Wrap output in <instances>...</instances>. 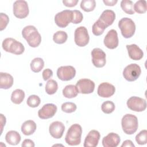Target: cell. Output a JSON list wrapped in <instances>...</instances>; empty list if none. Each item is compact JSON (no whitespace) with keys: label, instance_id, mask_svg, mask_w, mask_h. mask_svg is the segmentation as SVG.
<instances>
[{"label":"cell","instance_id":"obj_1","mask_svg":"<svg viewBox=\"0 0 147 147\" xmlns=\"http://www.w3.org/2000/svg\"><path fill=\"white\" fill-rule=\"evenodd\" d=\"M22 35L31 47H37L41 43V36L36 28L33 25L25 26L22 30Z\"/></svg>","mask_w":147,"mask_h":147},{"label":"cell","instance_id":"obj_2","mask_svg":"<svg viewBox=\"0 0 147 147\" xmlns=\"http://www.w3.org/2000/svg\"><path fill=\"white\" fill-rule=\"evenodd\" d=\"M82 133V126L78 123L73 124L67 131L65 137V142L70 146L79 145L81 142Z\"/></svg>","mask_w":147,"mask_h":147},{"label":"cell","instance_id":"obj_3","mask_svg":"<svg viewBox=\"0 0 147 147\" xmlns=\"http://www.w3.org/2000/svg\"><path fill=\"white\" fill-rule=\"evenodd\" d=\"M121 125L125 133L129 135L133 134L137 130L138 119L136 116L131 114H126L122 118Z\"/></svg>","mask_w":147,"mask_h":147},{"label":"cell","instance_id":"obj_4","mask_svg":"<svg viewBox=\"0 0 147 147\" xmlns=\"http://www.w3.org/2000/svg\"><path fill=\"white\" fill-rule=\"evenodd\" d=\"M2 48L4 51L15 55H21L24 51L23 44L13 38H6L2 42Z\"/></svg>","mask_w":147,"mask_h":147},{"label":"cell","instance_id":"obj_5","mask_svg":"<svg viewBox=\"0 0 147 147\" xmlns=\"http://www.w3.org/2000/svg\"><path fill=\"white\" fill-rule=\"evenodd\" d=\"M118 27L122 35L126 38H130L134 34L136 25L131 18L124 17L121 19L118 22Z\"/></svg>","mask_w":147,"mask_h":147},{"label":"cell","instance_id":"obj_6","mask_svg":"<svg viewBox=\"0 0 147 147\" xmlns=\"http://www.w3.org/2000/svg\"><path fill=\"white\" fill-rule=\"evenodd\" d=\"M74 40L75 44L80 47H85L88 44L90 37L86 27L81 26L75 29L74 32Z\"/></svg>","mask_w":147,"mask_h":147},{"label":"cell","instance_id":"obj_7","mask_svg":"<svg viewBox=\"0 0 147 147\" xmlns=\"http://www.w3.org/2000/svg\"><path fill=\"white\" fill-rule=\"evenodd\" d=\"M141 73L140 67L137 64H130L127 65L123 71V76L129 82L136 80Z\"/></svg>","mask_w":147,"mask_h":147},{"label":"cell","instance_id":"obj_8","mask_svg":"<svg viewBox=\"0 0 147 147\" xmlns=\"http://www.w3.org/2000/svg\"><path fill=\"white\" fill-rule=\"evenodd\" d=\"M13 14L18 18L22 19L26 18L29 14L28 4L25 1H16L13 6Z\"/></svg>","mask_w":147,"mask_h":147},{"label":"cell","instance_id":"obj_9","mask_svg":"<svg viewBox=\"0 0 147 147\" xmlns=\"http://www.w3.org/2000/svg\"><path fill=\"white\" fill-rule=\"evenodd\" d=\"M72 10H64L57 13L55 16V22L60 28H65L72 21Z\"/></svg>","mask_w":147,"mask_h":147},{"label":"cell","instance_id":"obj_10","mask_svg":"<svg viewBox=\"0 0 147 147\" xmlns=\"http://www.w3.org/2000/svg\"><path fill=\"white\" fill-rule=\"evenodd\" d=\"M126 104L129 109L136 112L143 111L146 108V100L138 96L130 97L127 100Z\"/></svg>","mask_w":147,"mask_h":147},{"label":"cell","instance_id":"obj_11","mask_svg":"<svg viewBox=\"0 0 147 147\" xmlns=\"http://www.w3.org/2000/svg\"><path fill=\"white\" fill-rule=\"evenodd\" d=\"M76 75L75 68L71 65L61 66L57 70V76L63 81H69L72 79Z\"/></svg>","mask_w":147,"mask_h":147},{"label":"cell","instance_id":"obj_12","mask_svg":"<svg viewBox=\"0 0 147 147\" xmlns=\"http://www.w3.org/2000/svg\"><path fill=\"white\" fill-rule=\"evenodd\" d=\"M92 62L94 65L97 68L104 67L106 63V53L100 48H94L91 51Z\"/></svg>","mask_w":147,"mask_h":147},{"label":"cell","instance_id":"obj_13","mask_svg":"<svg viewBox=\"0 0 147 147\" xmlns=\"http://www.w3.org/2000/svg\"><path fill=\"white\" fill-rule=\"evenodd\" d=\"M76 87L79 93L88 94L94 92L95 89V83L90 79H81L77 82Z\"/></svg>","mask_w":147,"mask_h":147},{"label":"cell","instance_id":"obj_14","mask_svg":"<svg viewBox=\"0 0 147 147\" xmlns=\"http://www.w3.org/2000/svg\"><path fill=\"white\" fill-rule=\"evenodd\" d=\"M57 106L53 103H47L44 105L38 111V115L40 118L47 119L53 117L56 111Z\"/></svg>","mask_w":147,"mask_h":147},{"label":"cell","instance_id":"obj_15","mask_svg":"<svg viewBox=\"0 0 147 147\" xmlns=\"http://www.w3.org/2000/svg\"><path fill=\"white\" fill-rule=\"evenodd\" d=\"M103 42L105 45L109 49H113L118 46V37L117 32L114 29L109 30L105 36Z\"/></svg>","mask_w":147,"mask_h":147},{"label":"cell","instance_id":"obj_16","mask_svg":"<svg viewBox=\"0 0 147 147\" xmlns=\"http://www.w3.org/2000/svg\"><path fill=\"white\" fill-rule=\"evenodd\" d=\"M64 130V125L60 121L53 122L50 124L49 127V131L51 136L56 139L61 138Z\"/></svg>","mask_w":147,"mask_h":147},{"label":"cell","instance_id":"obj_17","mask_svg":"<svg viewBox=\"0 0 147 147\" xmlns=\"http://www.w3.org/2000/svg\"><path fill=\"white\" fill-rule=\"evenodd\" d=\"M115 91V87L107 82H103L100 84L97 90L98 95L102 98H109L114 94Z\"/></svg>","mask_w":147,"mask_h":147},{"label":"cell","instance_id":"obj_18","mask_svg":"<svg viewBox=\"0 0 147 147\" xmlns=\"http://www.w3.org/2000/svg\"><path fill=\"white\" fill-rule=\"evenodd\" d=\"M100 133L96 130H91L85 138L84 145V147H95L98 145L100 139Z\"/></svg>","mask_w":147,"mask_h":147},{"label":"cell","instance_id":"obj_19","mask_svg":"<svg viewBox=\"0 0 147 147\" xmlns=\"http://www.w3.org/2000/svg\"><path fill=\"white\" fill-rule=\"evenodd\" d=\"M121 141L119 136L115 133H110L102 139V145L104 147H116Z\"/></svg>","mask_w":147,"mask_h":147},{"label":"cell","instance_id":"obj_20","mask_svg":"<svg viewBox=\"0 0 147 147\" xmlns=\"http://www.w3.org/2000/svg\"><path fill=\"white\" fill-rule=\"evenodd\" d=\"M126 48L129 56L132 60H139L143 57V51L136 44L126 45Z\"/></svg>","mask_w":147,"mask_h":147},{"label":"cell","instance_id":"obj_21","mask_svg":"<svg viewBox=\"0 0 147 147\" xmlns=\"http://www.w3.org/2000/svg\"><path fill=\"white\" fill-rule=\"evenodd\" d=\"M115 19V13L111 10H105L101 14L99 20L107 28L113 24Z\"/></svg>","mask_w":147,"mask_h":147},{"label":"cell","instance_id":"obj_22","mask_svg":"<svg viewBox=\"0 0 147 147\" xmlns=\"http://www.w3.org/2000/svg\"><path fill=\"white\" fill-rule=\"evenodd\" d=\"M13 84V76L6 72H0V88L2 89H9Z\"/></svg>","mask_w":147,"mask_h":147},{"label":"cell","instance_id":"obj_23","mask_svg":"<svg viewBox=\"0 0 147 147\" xmlns=\"http://www.w3.org/2000/svg\"><path fill=\"white\" fill-rule=\"evenodd\" d=\"M36 124L32 120L25 121L21 126V131L25 136L33 134L36 130Z\"/></svg>","mask_w":147,"mask_h":147},{"label":"cell","instance_id":"obj_24","mask_svg":"<svg viewBox=\"0 0 147 147\" xmlns=\"http://www.w3.org/2000/svg\"><path fill=\"white\" fill-rule=\"evenodd\" d=\"M21 139V137L20 134L15 130H10L8 131L5 136V140L6 142L11 145H16L19 144Z\"/></svg>","mask_w":147,"mask_h":147},{"label":"cell","instance_id":"obj_25","mask_svg":"<svg viewBox=\"0 0 147 147\" xmlns=\"http://www.w3.org/2000/svg\"><path fill=\"white\" fill-rule=\"evenodd\" d=\"M76 86L69 84L66 86L63 90V95L67 98H73L77 96L78 94Z\"/></svg>","mask_w":147,"mask_h":147},{"label":"cell","instance_id":"obj_26","mask_svg":"<svg viewBox=\"0 0 147 147\" xmlns=\"http://www.w3.org/2000/svg\"><path fill=\"white\" fill-rule=\"evenodd\" d=\"M25 98V92L21 89H16L13 91L11 95V102L16 105H19Z\"/></svg>","mask_w":147,"mask_h":147},{"label":"cell","instance_id":"obj_27","mask_svg":"<svg viewBox=\"0 0 147 147\" xmlns=\"http://www.w3.org/2000/svg\"><path fill=\"white\" fill-rule=\"evenodd\" d=\"M31 70L36 73L39 72L41 71L44 66V62L42 59L40 57H36L33 59L30 64Z\"/></svg>","mask_w":147,"mask_h":147},{"label":"cell","instance_id":"obj_28","mask_svg":"<svg viewBox=\"0 0 147 147\" xmlns=\"http://www.w3.org/2000/svg\"><path fill=\"white\" fill-rule=\"evenodd\" d=\"M107 28L106 26L99 19L93 24L92 27V33L96 36L101 35Z\"/></svg>","mask_w":147,"mask_h":147},{"label":"cell","instance_id":"obj_29","mask_svg":"<svg viewBox=\"0 0 147 147\" xmlns=\"http://www.w3.org/2000/svg\"><path fill=\"white\" fill-rule=\"evenodd\" d=\"M68 38V35L64 31L59 30L56 32L53 36V41L58 44H61L67 41Z\"/></svg>","mask_w":147,"mask_h":147},{"label":"cell","instance_id":"obj_30","mask_svg":"<svg viewBox=\"0 0 147 147\" xmlns=\"http://www.w3.org/2000/svg\"><path fill=\"white\" fill-rule=\"evenodd\" d=\"M121 7L123 11L128 14H134L133 2L130 0H122L121 2Z\"/></svg>","mask_w":147,"mask_h":147},{"label":"cell","instance_id":"obj_31","mask_svg":"<svg viewBox=\"0 0 147 147\" xmlns=\"http://www.w3.org/2000/svg\"><path fill=\"white\" fill-rule=\"evenodd\" d=\"M96 2L94 0H82L80 3V7L86 12H90L95 9Z\"/></svg>","mask_w":147,"mask_h":147},{"label":"cell","instance_id":"obj_32","mask_svg":"<svg viewBox=\"0 0 147 147\" xmlns=\"http://www.w3.org/2000/svg\"><path fill=\"white\" fill-rule=\"evenodd\" d=\"M58 89V84L56 81L53 79L49 80L45 85V91L49 95L56 93Z\"/></svg>","mask_w":147,"mask_h":147},{"label":"cell","instance_id":"obj_33","mask_svg":"<svg viewBox=\"0 0 147 147\" xmlns=\"http://www.w3.org/2000/svg\"><path fill=\"white\" fill-rule=\"evenodd\" d=\"M146 2L144 0L137 1L134 5V10L139 14H143L146 11Z\"/></svg>","mask_w":147,"mask_h":147},{"label":"cell","instance_id":"obj_34","mask_svg":"<svg viewBox=\"0 0 147 147\" xmlns=\"http://www.w3.org/2000/svg\"><path fill=\"white\" fill-rule=\"evenodd\" d=\"M115 106L114 103L110 101V100H107L104 102L101 106V109L103 113L105 114H110L113 113L115 110Z\"/></svg>","mask_w":147,"mask_h":147},{"label":"cell","instance_id":"obj_35","mask_svg":"<svg viewBox=\"0 0 147 147\" xmlns=\"http://www.w3.org/2000/svg\"><path fill=\"white\" fill-rule=\"evenodd\" d=\"M41 100L38 96L36 95H30L26 100L27 105L30 107H37L40 104Z\"/></svg>","mask_w":147,"mask_h":147},{"label":"cell","instance_id":"obj_36","mask_svg":"<svg viewBox=\"0 0 147 147\" xmlns=\"http://www.w3.org/2000/svg\"><path fill=\"white\" fill-rule=\"evenodd\" d=\"M136 141L139 145H145L147 143V130H142L136 136Z\"/></svg>","mask_w":147,"mask_h":147},{"label":"cell","instance_id":"obj_37","mask_svg":"<svg viewBox=\"0 0 147 147\" xmlns=\"http://www.w3.org/2000/svg\"><path fill=\"white\" fill-rule=\"evenodd\" d=\"M61 110L66 113H71L77 109L76 105L73 102H65L61 105Z\"/></svg>","mask_w":147,"mask_h":147},{"label":"cell","instance_id":"obj_38","mask_svg":"<svg viewBox=\"0 0 147 147\" xmlns=\"http://www.w3.org/2000/svg\"><path fill=\"white\" fill-rule=\"evenodd\" d=\"M83 18V16L80 11L74 10H72V20L71 22L74 24L80 23Z\"/></svg>","mask_w":147,"mask_h":147},{"label":"cell","instance_id":"obj_39","mask_svg":"<svg viewBox=\"0 0 147 147\" xmlns=\"http://www.w3.org/2000/svg\"><path fill=\"white\" fill-rule=\"evenodd\" d=\"M0 22H1V25H0V30L1 31L5 29L9 21V18L7 15H6L5 13H0Z\"/></svg>","mask_w":147,"mask_h":147},{"label":"cell","instance_id":"obj_40","mask_svg":"<svg viewBox=\"0 0 147 147\" xmlns=\"http://www.w3.org/2000/svg\"><path fill=\"white\" fill-rule=\"evenodd\" d=\"M42 78L44 80H47L53 76V72L49 68L45 69L42 73Z\"/></svg>","mask_w":147,"mask_h":147},{"label":"cell","instance_id":"obj_41","mask_svg":"<svg viewBox=\"0 0 147 147\" xmlns=\"http://www.w3.org/2000/svg\"><path fill=\"white\" fill-rule=\"evenodd\" d=\"M78 1V0H63V3L65 6L71 7L75 6L77 5Z\"/></svg>","mask_w":147,"mask_h":147},{"label":"cell","instance_id":"obj_42","mask_svg":"<svg viewBox=\"0 0 147 147\" xmlns=\"http://www.w3.org/2000/svg\"><path fill=\"white\" fill-rule=\"evenodd\" d=\"M21 146L22 147L25 146H30V147H34L35 146L34 142L30 140V139H25L23 141Z\"/></svg>","mask_w":147,"mask_h":147},{"label":"cell","instance_id":"obj_43","mask_svg":"<svg viewBox=\"0 0 147 147\" xmlns=\"http://www.w3.org/2000/svg\"><path fill=\"white\" fill-rule=\"evenodd\" d=\"M103 2L106 6H114L117 3L118 1L117 0H110H110H103Z\"/></svg>","mask_w":147,"mask_h":147},{"label":"cell","instance_id":"obj_44","mask_svg":"<svg viewBox=\"0 0 147 147\" xmlns=\"http://www.w3.org/2000/svg\"><path fill=\"white\" fill-rule=\"evenodd\" d=\"M121 146L122 147H123V146H130V147H134V144L132 142V141L131 140H125L123 144L121 145Z\"/></svg>","mask_w":147,"mask_h":147},{"label":"cell","instance_id":"obj_45","mask_svg":"<svg viewBox=\"0 0 147 147\" xmlns=\"http://www.w3.org/2000/svg\"><path fill=\"white\" fill-rule=\"evenodd\" d=\"M1 133L2 132L3 126L6 123V118L2 114H1Z\"/></svg>","mask_w":147,"mask_h":147}]
</instances>
